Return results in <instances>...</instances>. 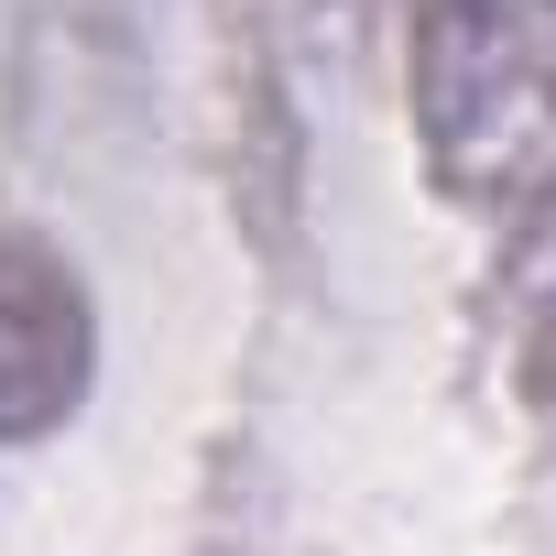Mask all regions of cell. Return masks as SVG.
Returning <instances> with one entry per match:
<instances>
[{"label":"cell","instance_id":"3","mask_svg":"<svg viewBox=\"0 0 556 556\" xmlns=\"http://www.w3.org/2000/svg\"><path fill=\"white\" fill-rule=\"evenodd\" d=\"M502 328H513L523 382L556 404V186L523 197V218H513V251H502Z\"/></svg>","mask_w":556,"mask_h":556},{"label":"cell","instance_id":"1","mask_svg":"<svg viewBox=\"0 0 556 556\" xmlns=\"http://www.w3.org/2000/svg\"><path fill=\"white\" fill-rule=\"evenodd\" d=\"M415 131L447 197L523 207L556 186V0H426Z\"/></svg>","mask_w":556,"mask_h":556},{"label":"cell","instance_id":"2","mask_svg":"<svg viewBox=\"0 0 556 556\" xmlns=\"http://www.w3.org/2000/svg\"><path fill=\"white\" fill-rule=\"evenodd\" d=\"M88 393V285L0 218V437H45Z\"/></svg>","mask_w":556,"mask_h":556}]
</instances>
